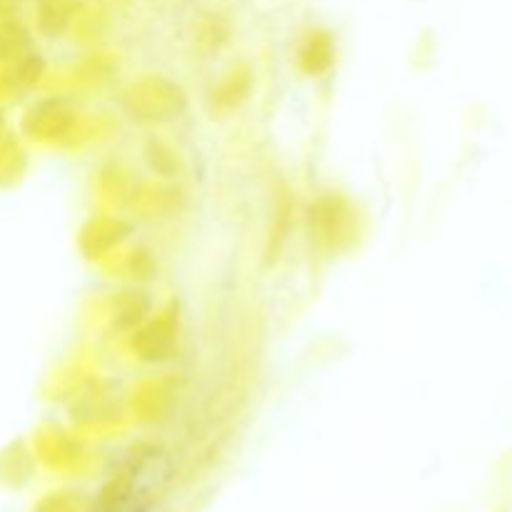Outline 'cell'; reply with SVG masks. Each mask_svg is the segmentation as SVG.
<instances>
[{
	"label": "cell",
	"mask_w": 512,
	"mask_h": 512,
	"mask_svg": "<svg viewBox=\"0 0 512 512\" xmlns=\"http://www.w3.org/2000/svg\"><path fill=\"white\" fill-rule=\"evenodd\" d=\"M333 60V40L325 33H313V38L303 48V65L310 73H320Z\"/></svg>",
	"instance_id": "cell-1"
}]
</instances>
